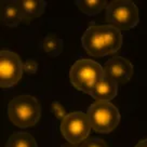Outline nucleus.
<instances>
[{"label": "nucleus", "instance_id": "1", "mask_svg": "<svg viewBox=\"0 0 147 147\" xmlns=\"http://www.w3.org/2000/svg\"><path fill=\"white\" fill-rule=\"evenodd\" d=\"M7 114L10 121L21 129L32 127L41 116V105L35 96L22 94L8 103Z\"/></svg>", "mask_w": 147, "mask_h": 147}, {"label": "nucleus", "instance_id": "2", "mask_svg": "<svg viewBox=\"0 0 147 147\" xmlns=\"http://www.w3.org/2000/svg\"><path fill=\"white\" fill-rule=\"evenodd\" d=\"M69 79L77 90L90 94L97 83L105 79L104 68L96 61L80 59L70 67Z\"/></svg>", "mask_w": 147, "mask_h": 147}, {"label": "nucleus", "instance_id": "3", "mask_svg": "<svg viewBox=\"0 0 147 147\" xmlns=\"http://www.w3.org/2000/svg\"><path fill=\"white\" fill-rule=\"evenodd\" d=\"M105 10L107 23L120 32L130 30L140 23L138 7L131 0L110 1Z\"/></svg>", "mask_w": 147, "mask_h": 147}, {"label": "nucleus", "instance_id": "4", "mask_svg": "<svg viewBox=\"0 0 147 147\" xmlns=\"http://www.w3.org/2000/svg\"><path fill=\"white\" fill-rule=\"evenodd\" d=\"M92 130L107 134L114 131L120 122V113L114 104L107 101H95L88 108Z\"/></svg>", "mask_w": 147, "mask_h": 147}, {"label": "nucleus", "instance_id": "5", "mask_svg": "<svg viewBox=\"0 0 147 147\" xmlns=\"http://www.w3.org/2000/svg\"><path fill=\"white\" fill-rule=\"evenodd\" d=\"M60 130L67 142L80 144L90 135L92 127L88 114L83 111H74L61 121Z\"/></svg>", "mask_w": 147, "mask_h": 147}, {"label": "nucleus", "instance_id": "6", "mask_svg": "<svg viewBox=\"0 0 147 147\" xmlns=\"http://www.w3.org/2000/svg\"><path fill=\"white\" fill-rule=\"evenodd\" d=\"M24 64L21 56L9 49L0 52V86L2 89L15 86L22 79Z\"/></svg>", "mask_w": 147, "mask_h": 147}, {"label": "nucleus", "instance_id": "7", "mask_svg": "<svg viewBox=\"0 0 147 147\" xmlns=\"http://www.w3.org/2000/svg\"><path fill=\"white\" fill-rule=\"evenodd\" d=\"M103 68L106 78L115 81L118 84L128 83L133 76V65L122 56L110 57Z\"/></svg>", "mask_w": 147, "mask_h": 147}, {"label": "nucleus", "instance_id": "8", "mask_svg": "<svg viewBox=\"0 0 147 147\" xmlns=\"http://www.w3.org/2000/svg\"><path fill=\"white\" fill-rule=\"evenodd\" d=\"M81 45L89 55L95 57L106 56L105 41L102 25H91L81 37Z\"/></svg>", "mask_w": 147, "mask_h": 147}, {"label": "nucleus", "instance_id": "9", "mask_svg": "<svg viewBox=\"0 0 147 147\" xmlns=\"http://www.w3.org/2000/svg\"><path fill=\"white\" fill-rule=\"evenodd\" d=\"M22 21L24 15L16 0L1 1V23L8 27H16Z\"/></svg>", "mask_w": 147, "mask_h": 147}, {"label": "nucleus", "instance_id": "10", "mask_svg": "<svg viewBox=\"0 0 147 147\" xmlns=\"http://www.w3.org/2000/svg\"><path fill=\"white\" fill-rule=\"evenodd\" d=\"M117 93H118V83L105 77V79H103L97 83L96 87L90 93V95L95 101L109 102L115 98Z\"/></svg>", "mask_w": 147, "mask_h": 147}, {"label": "nucleus", "instance_id": "11", "mask_svg": "<svg viewBox=\"0 0 147 147\" xmlns=\"http://www.w3.org/2000/svg\"><path fill=\"white\" fill-rule=\"evenodd\" d=\"M18 2L23 12L25 22L41 16L47 7V2L43 0H18Z\"/></svg>", "mask_w": 147, "mask_h": 147}, {"label": "nucleus", "instance_id": "12", "mask_svg": "<svg viewBox=\"0 0 147 147\" xmlns=\"http://www.w3.org/2000/svg\"><path fill=\"white\" fill-rule=\"evenodd\" d=\"M63 39H61L55 32L48 34L42 40V49L51 57H56L63 52Z\"/></svg>", "mask_w": 147, "mask_h": 147}, {"label": "nucleus", "instance_id": "13", "mask_svg": "<svg viewBox=\"0 0 147 147\" xmlns=\"http://www.w3.org/2000/svg\"><path fill=\"white\" fill-rule=\"evenodd\" d=\"M76 5L83 14L88 16H94L103 9H106L108 3L104 0H77Z\"/></svg>", "mask_w": 147, "mask_h": 147}, {"label": "nucleus", "instance_id": "14", "mask_svg": "<svg viewBox=\"0 0 147 147\" xmlns=\"http://www.w3.org/2000/svg\"><path fill=\"white\" fill-rule=\"evenodd\" d=\"M7 147H38L36 138L26 132H14L8 140Z\"/></svg>", "mask_w": 147, "mask_h": 147}, {"label": "nucleus", "instance_id": "15", "mask_svg": "<svg viewBox=\"0 0 147 147\" xmlns=\"http://www.w3.org/2000/svg\"><path fill=\"white\" fill-rule=\"evenodd\" d=\"M50 110H51V113L55 116V118H56L57 120H60V121H62L66 116L68 115V114L66 113V109H65L64 106L56 101L51 103Z\"/></svg>", "mask_w": 147, "mask_h": 147}, {"label": "nucleus", "instance_id": "16", "mask_svg": "<svg viewBox=\"0 0 147 147\" xmlns=\"http://www.w3.org/2000/svg\"><path fill=\"white\" fill-rule=\"evenodd\" d=\"M38 70V63L34 59H28L24 63V71L27 74H36Z\"/></svg>", "mask_w": 147, "mask_h": 147}, {"label": "nucleus", "instance_id": "17", "mask_svg": "<svg viewBox=\"0 0 147 147\" xmlns=\"http://www.w3.org/2000/svg\"><path fill=\"white\" fill-rule=\"evenodd\" d=\"M80 147H108L105 141L101 138H92L90 141H87L80 145Z\"/></svg>", "mask_w": 147, "mask_h": 147}, {"label": "nucleus", "instance_id": "18", "mask_svg": "<svg viewBox=\"0 0 147 147\" xmlns=\"http://www.w3.org/2000/svg\"><path fill=\"white\" fill-rule=\"evenodd\" d=\"M135 147H147V138L146 140H143L141 142H138Z\"/></svg>", "mask_w": 147, "mask_h": 147}, {"label": "nucleus", "instance_id": "19", "mask_svg": "<svg viewBox=\"0 0 147 147\" xmlns=\"http://www.w3.org/2000/svg\"><path fill=\"white\" fill-rule=\"evenodd\" d=\"M60 147H73V146H65V145H62V146H60Z\"/></svg>", "mask_w": 147, "mask_h": 147}]
</instances>
